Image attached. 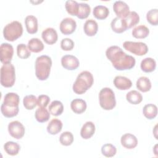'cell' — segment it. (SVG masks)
I'll return each mask as SVG.
<instances>
[{
    "label": "cell",
    "instance_id": "obj_1",
    "mask_svg": "<svg viewBox=\"0 0 158 158\" xmlns=\"http://www.w3.org/2000/svg\"><path fill=\"white\" fill-rule=\"evenodd\" d=\"M107 58L112 62L113 67L118 70H125L132 69L136 63L135 57L127 54L117 46H112L106 51Z\"/></svg>",
    "mask_w": 158,
    "mask_h": 158
},
{
    "label": "cell",
    "instance_id": "obj_2",
    "mask_svg": "<svg viewBox=\"0 0 158 158\" xmlns=\"http://www.w3.org/2000/svg\"><path fill=\"white\" fill-rule=\"evenodd\" d=\"M19 96L17 93H7L1 106V111L2 115L7 118L16 116L19 111Z\"/></svg>",
    "mask_w": 158,
    "mask_h": 158
},
{
    "label": "cell",
    "instance_id": "obj_3",
    "mask_svg": "<svg viewBox=\"0 0 158 158\" xmlns=\"http://www.w3.org/2000/svg\"><path fill=\"white\" fill-rule=\"evenodd\" d=\"M52 66L51 58L46 55L38 57L35 60V75L41 81L46 80L49 76Z\"/></svg>",
    "mask_w": 158,
    "mask_h": 158
},
{
    "label": "cell",
    "instance_id": "obj_4",
    "mask_svg": "<svg viewBox=\"0 0 158 158\" xmlns=\"http://www.w3.org/2000/svg\"><path fill=\"white\" fill-rule=\"evenodd\" d=\"M93 76L89 71H83L77 76L73 85V91L77 94L85 93L93 84Z\"/></svg>",
    "mask_w": 158,
    "mask_h": 158
},
{
    "label": "cell",
    "instance_id": "obj_5",
    "mask_svg": "<svg viewBox=\"0 0 158 158\" xmlns=\"http://www.w3.org/2000/svg\"><path fill=\"white\" fill-rule=\"evenodd\" d=\"M15 81L14 66L10 62L3 64L1 68V84L6 88L12 87Z\"/></svg>",
    "mask_w": 158,
    "mask_h": 158
},
{
    "label": "cell",
    "instance_id": "obj_6",
    "mask_svg": "<svg viewBox=\"0 0 158 158\" xmlns=\"http://www.w3.org/2000/svg\"><path fill=\"white\" fill-rule=\"evenodd\" d=\"M23 33V27L20 22L17 20L7 24L3 29V36L9 41H14L20 38Z\"/></svg>",
    "mask_w": 158,
    "mask_h": 158
},
{
    "label": "cell",
    "instance_id": "obj_7",
    "mask_svg": "<svg viewBox=\"0 0 158 158\" xmlns=\"http://www.w3.org/2000/svg\"><path fill=\"white\" fill-rule=\"evenodd\" d=\"M99 99L100 106L104 110H112L116 105L115 94L110 88H103L99 92Z\"/></svg>",
    "mask_w": 158,
    "mask_h": 158
},
{
    "label": "cell",
    "instance_id": "obj_8",
    "mask_svg": "<svg viewBox=\"0 0 158 158\" xmlns=\"http://www.w3.org/2000/svg\"><path fill=\"white\" fill-rule=\"evenodd\" d=\"M123 46L125 49L136 56H143L148 51V46L143 42H133L125 41L123 43Z\"/></svg>",
    "mask_w": 158,
    "mask_h": 158
},
{
    "label": "cell",
    "instance_id": "obj_9",
    "mask_svg": "<svg viewBox=\"0 0 158 158\" xmlns=\"http://www.w3.org/2000/svg\"><path fill=\"white\" fill-rule=\"evenodd\" d=\"M8 131L10 136L15 139H21L25 134V127L19 121L15 120L8 125Z\"/></svg>",
    "mask_w": 158,
    "mask_h": 158
},
{
    "label": "cell",
    "instance_id": "obj_10",
    "mask_svg": "<svg viewBox=\"0 0 158 158\" xmlns=\"http://www.w3.org/2000/svg\"><path fill=\"white\" fill-rule=\"evenodd\" d=\"M14 54V49L11 44L3 43L0 46V59L2 64L10 63Z\"/></svg>",
    "mask_w": 158,
    "mask_h": 158
},
{
    "label": "cell",
    "instance_id": "obj_11",
    "mask_svg": "<svg viewBox=\"0 0 158 158\" xmlns=\"http://www.w3.org/2000/svg\"><path fill=\"white\" fill-rule=\"evenodd\" d=\"M77 27L75 20L70 17L64 19L60 23V30L64 35H70L73 33Z\"/></svg>",
    "mask_w": 158,
    "mask_h": 158
},
{
    "label": "cell",
    "instance_id": "obj_12",
    "mask_svg": "<svg viewBox=\"0 0 158 158\" xmlns=\"http://www.w3.org/2000/svg\"><path fill=\"white\" fill-rule=\"evenodd\" d=\"M61 64L64 69L69 70H73L79 67L80 62L73 55H65L61 58Z\"/></svg>",
    "mask_w": 158,
    "mask_h": 158
},
{
    "label": "cell",
    "instance_id": "obj_13",
    "mask_svg": "<svg viewBox=\"0 0 158 158\" xmlns=\"http://www.w3.org/2000/svg\"><path fill=\"white\" fill-rule=\"evenodd\" d=\"M113 9L117 17L125 18L130 12V7L127 3L122 1H117L113 4Z\"/></svg>",
    "mask_w": 158,
    "mask_h": 158
},
{
    "label": "cell",
    "instance_id": "obj_14",
    "mask_svg": "<svg viewBox=\"0 0 158 158\" xmlns=\"http://www.w3.org/2000/svg\"><path fill=\"white\" fill-rule=\"evenodd\" d=\"M41 37L46 44L51 45L56 43L57 41L58 35L56 30L54 28L49 27L43 31Z\"/></svg>",
    "mask_w": 158,
    "mask_h": 158
},
{
    "label": "cell",
    "instance_id": "obj_15",
    "mask_svg": "<svg viewBox=\"0 0 158 158\" xmlns=\"http://www.w3.org/2000/svg\"><path fill=\"white\" fill-rule=\"evenodd\" d=\"M122 145L128 149H131L136 147L138 139L136 137L131 133H125L123 135L120 139Z\"/></svg>",
    "mask_w": 158,
    "mask_h": 158
},
{
    "label": "cell",
    "instance_id": "obj_16",
    "mask_svg": "<svg viewBox=\"0 0 158 158\" xmlns=\"http://www.w3.org/2000/svg\"><path fill=\"white\" fill-rule=\"evenodd\" d=\"M115 86L120 90H127L132 86L131 81L123 76H116L114 79Z\"/></svg>",
    "mask_w": 158,
    "mask_h": 158
},
{
    "label": "cell",
    "instance_id": "obj_17",
    "mask_svg": "<svg viewBox=\"0 0 158 158\" xmlns=\"http://www.w3.org/2000/svg\"><path fill=\"white\" fill-rule=\"evenodd\" d=\"M95 125L93 122L91 121L86 122L81 128L80 135L83 139H88L93 136L95 133Z\"/></svg>",
    "mask_w": 158,
    "mask_h": 158
},
{
    "label": "cell",
    "instance_id": "obj_18",
    "mask_svg": "<svg viewBox=\"0 0 158 158\" xmlns=\"http://www.w3.org/2000/svg\"><path fill=\"white\" fill-rule=\"evenodd\" d=\"M25 24L27 31L30 34H35L38 31V20L32 15H27L25 19Z\"/></svg>",
    "mask_w": 158,
    "mask_h": 158
},
{
    "label": "cell",
    "instance_id": "obj_19",
    "mask_svg": "<svg viewBox=\"0 0 158 158\" xmlns=\"http://www.w3.org/2000/svg\"><path fill=\"white\" fill-rule=\"evenodd\" d=\"M83 30L85 33L89 36H94L98 30V23L93 19L87 20L83 25Z\"/></svg>",
    "mask_w": 158,
    "mask_h": 158
},
{
    "label": "cell",
    "instance_id": "obj_20",
    "mask_svg": "<svg viewBox=\"0 0 158 158\" xmlns=\"http://www.w3.org/2000/svg\"><path fill=\"white\" fill-rule=\"evenodd\" d=\"M86 102L81 99H74L70 103V107L72 111L77 114L83 113L86 109Z\"/></svg>",
    "mask_w": 158,
    "mask_h": 158
},
{
    "label": "cell",
    "instance_id": "obj_21",
    "mask_svg": "<svg viewBox=\"0 0 158 158\" xmlns=\"http://www.w3.org/2000/svg\"><path fill=\"white\" fill-rule=\"evenodd\" d=\"M123 19L127 28L129 29L138 23L139 22V16L135 11H130Z\"/></svg>",
    "mask_w": 158,
    "mask_h": 158
},
{
    "label": "cell",
    "instance_id": "obj_22",
    "mask_svg": "<svg viewBox=\"0 0 158 158\" xmlns=\"http://www.w3.org/2000/svg\"><path fill=\"white\" fill-rule=\"evenodd\" d=\"M62 128V122L57 118L52 119L47 126V131L51 135H57Z\"/></svg>",
    "mask_w": 158,
    "mask_h": 158
},
{
    "label": "cell",
    "instance_id": "obj_23",
    "mask_svg": "<svg viewBox=\"0 0 158 158\" xmlns=\"http://www.w3.org/2000/svg\"><path fill=\"white\" fill-rule=\"evenodd\" d=\"M110 26L112 30L117 33H122L127 30L123 19L118 17H116L112 20Z\"/></svg>",
    "mask_w": 158,
    "mask_h": 158
},
{
    "label": "cell",
    "instance_id": "obj_24",
    "mask_svg": "<svg viewBox=\"0 0 158 158\" xmlns=\"http://www.w3.org/2000/svg\"><path fill=\"white\" fill-rule=\"evenodd\" d=\"M140 67L141 70L146 73L153 72L156 67V60L151 57H146L142 60Z\"/></svg>",
    "mask_w": 158,
    "mask_h": 158
},
{
    "label": "cell",
    "instance_id": "obj_25",
    "mask_svg": "<svg viewBox=\"0 0 158 158\" xmlns=\"http://www.w3.org/2000/svg\"><path fill=\"white\" fill-rule=\"evenodd\" d=\"M149 34V28L144 25H138L133 28L132 30V36L135 38L143 39L146 38Z\"/></svg>",
    "mask_w": 158,
    "mask_h": 158
},
{
    "label": "cell",
    "instance_id": "obj_26",
    "mask_svg": "<svg viewBox=\"0 0 158 158\" xmlns=\"http://www.w3.org/2000/svg\"><path fill=\"white\" fill-rule=\"evenodd\" d=\"M28 48L29 50L33 52H40L44 49L43 42L38 38H33L28 42Z\"/></svg>",
    "mask_w": 158,
    "mask_h": 158
},
{
    "label": "cell",
    "instance_id": "obj_27",
    "mask_svg": "<svg viewBox=\"0 0 158 158\" xmlns=\"http://www.w3.org/2000/svg\"><path fill=\"white\" fill-rule=\"evenodd\" d=\"M93 15L99 20H103L107 17L109 14V9L102 5L96 6L93 11Z\"/></svg>",
    "mask_w": 158,
    "mask_h": 158
},
{
    "label": "cell",
    "instance_id": "obj_28",
    "mask_svg": "<svg viewBox=\"0 0 158 158\" xmlns=\"http://www.w3.org/2000/svg\"><path fill=\"white\" fill-rule=\"evenodd\" d=\"M143 113L144 117L148 119H153L157 116V107L153 104H146L143 109Z\"/></svg>",
    "mask_w": 158,
    "mask_h": 158
},
{
    "label": "cell",
    "instance_id": "obj_29",
    "mask_svg": "<svg viewBox=\"0 0 158 158\" xmlns=\"http://www.w3.org/2000/svg\"><path fill=\"white\" fill-rule=\"evenodd\" d=\"M137 88L142 92H148L151 88L150 80L146 77H141L136 81Z\"/></svg>",
    "mask_w": 158,
    "mask_h": 158
},
{
    "label": "cell",
    "instance_id": "obj_30",
    "mask_svg": "<svg viewBox=\"0 0 158 158\" xmlns=\"http://www.w3.org/2000/svg\"><path fill=\"white\" fill-rule=\"evenodd\" d=\"M36 120L40 123H43L47 122L50 118V113L46 109V107L38 108L35 114Z\"/></svg>",
    "mask_w": 158,
    "mask_h": 158
},
{
    "label": "cell",
    "instance_id": "obj_31",
    "mask_svg": "<svg viewBox=\"0 0 158 158\" xmlns=\"http://www.w3.org/2000/svg\"><path fill=\"white\" fill-rule=\"evenodd\" d=\"M64 111L63 104L59 101H53L49 106V112L54 116H59Z\"/></svg>",
    "mask_w": 158,
    "mask_h": 158
},
{
    "label": "cell",
    "instance_id": "obj_32",
    "mask_svg": "<svg viewBox=\"0 0 158 158\" xmlns=\"http://www.w3.org/2000/svg\"><path fill=\"white\" fill-rule=\"evenodd\" d=\"M91 12L90 6L84 2L78 3V8L77 17L80 19H85L87 18Z\"/></svg>",
    "mask_w": 158,
    "mask_h": 158
},
{
    "label": "cell",
    "instance_id": "obj_33",
    "mask_svg": "<svg viewBox=\"0 0 158 158\" xmlns=\"http://www.w3.org/2000/svg\"><path fill=\"white\" fill-rule=\"evenodd\" d=\"M126 99L132 104H138L143 100V96L140 93L136 90H131L129 91L126 95Z\"/></svg>",
    "mask_w": 158,
    "mask_h": 158
},
{
    "label": "cell",
    "instance_id": "obj_34",
    "mask_svg": "<svg viewBox=\"0 0 158 158\" xmlns=\"http://www.w3.org/2000/svg\"><path fill=\"white\" fill-rule=\"evenodd\" d=\"M4 149L7 154L10 156H15L18 154L20 151V146L15 142L7 141L4 144Z\"/></svg>",
    "mask_w": 158,
    "mask_h": 158
},
{
    "label": "cell",
    "instance_id": "obj_35",
    "mask_svg": "<svg viewBox=\"0 0 158 158\" xmlns=\"http://www.w3.org/2000/svg\"><path fill=\"white\" fill-rule=\"evenodd\" d=\"M23 104L27 110L33 109L37 105V98L35 95H27L23 98Z\"/></svg>",
    "mask_w": 158,
    "mask_h": 158
},
{
    "label": "cell",
    "instance_id": "obj_36",
    "mask_svg": "<svg viewBox=\"0 0 158 158\" xmlns=\"http://www.w3.org/2000/svg\"><path fill=\"white\" fill-rule=\"evenodd\" d=\"M101 152L102 155L107 157H112L115 155L117 152V149L113 144L107 143L102 146Z\"/></svg>",
    "mask_w": 158,
    "mask_h": 158
},
{
    "label": "cell",
    "instance_id": "obj_37",
    "mask_svg": "<svg viewBox=\"0 0 158 158\" xmlns=\"http://www.w3.org/2000/svg\"><path fill=\"white\" fill-rule=\"evenodd\" d=\"M65 7L67 12L71 15L77 16L78 8V3L73 0H68L65 2Z\"/></svg>",
    "mask_w": 158,
    "mask_h": 158
},
{
    "label": "cell",
    "instance_id": "obj_38",
    "mask_svg": "<svg viewBox=\"0 0 158 158\" xmlns=\"http://www.w3.org/2000/svg\"><path fill=\"white\" fill-rule=\"evenodd\" d=\"M17 54L19 57L20 59H27L28 58L30 55V51L25 44L21 43L17 45Z\"/></svg>",
    "mask_w": 158,
    "mask_h": 158
},
{
    "label": "cell",
    "instance_id": "obj_39",
    "mask_svg": "<svg viewBox=\"0 0 158 158\" xmlns=\"http://www.w3.org/2000/svg\"><path fill=\"white\" fill-rule=\"evenodd\" d=\"M59 141L63 146H68L71 145L73 141V134L70 131L63 132L60 136Z\"/></svg>",
    "mask_w": 158,
    "mask_h": 158
},
{
    "label": "cell",
    "instance_id": "obj_40",
    "mask_svg": "<svg viewBox=\"0 0 158 158\" xmlns=\"http://www.w3.org/2000/svg\"><path fill=\"white\" fill-rule=\"evenodd\" d=\"M147 21L152 25L156 26L158 24V10L152 9L149 10L146 14Z\"/></svg>",
    "mask_w": 158,
    "mask_h": 158
},
{
    "label": "cell",
    "instance_id": "obj_41",
    "mask_svg": "<svg viewBox=\"0 0 158 158\" xmlns=\"http://www.w3.org/2000/svg\"><path fill=\"white\" fill-rule=\"evenodd\" d=\"M74 47V42L70 38H64L60 42V48L64 51H71Z\"/></svg>",
    "mask_w": 158,
    "mask_h": 158
},
{
    "label": "cell",
    "instance_id": "obj_42",
    "mask_svg": "<svg viewBox=\"0 0 158 158\" xmlns=\"http://www.w3.org/2000/svg\"><path fill=\"white\" fill-rule=\"evenodd\" d=\"M50 102V98L48 95H40L37 99V105L40 107H46Z\"/></svg>",
    "mask_w": 158,
    "mask_h": 158
}]
</instances>
